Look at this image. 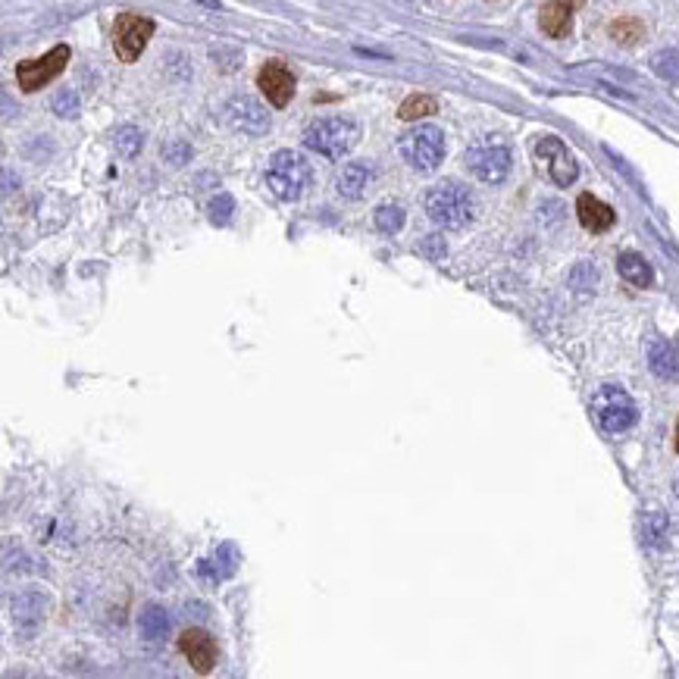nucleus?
<instances>
[{
	"mask_svg": "<svg viewBox=\"0 0 679 679\" xmlns=\"http://www.w3.org/2000/svg\"><path fill=\"white\" fill-rule=\"evenodd\" d=\"M426 213L442 229H464L476 216V201L464 185L442 182L426 194Z\"/></svg>",
	"mask_w": 679,
	"mask_h": 679,
	"instance_id": "1",
	"label": "nucleus"
},
{
	"mask_svg": "<svg viewBox=\"0 0 679 679\" xmlns=\"http://www.w3.org/2000/svg\"><path fill=\"white\" fill-rule=\"evenodd\" d=\"M360 138V129L354 119H345V116H326V119H317L313 126H307L304 132V144L310 151H317L329 160H338L345 157L354 144Z\"/></svg>",
	"mask_w": 679,
	"mask_h": 679,
	"instance_id": "2",
	"label": "nucleus"
},
{
	"mask_svg": "<svg viewBox=\"0 0 679 679\" xmlns=\"http://www.w3.org/2000/svg\"><path fill=\"white\" fill-rule=\"evenodd\" d=\"M310 182V166L295 151H276L266 166V185L279 201H298Z\"/></svg>",
	"mask_w": 679,
	"mask_h": 679,
	"instance_id": "3",
	"label": "nucleus"
},
{
	"mask_svg": "<svg viewBox=\"0 0 679 679\" xmlns=\"http://www.w3.org/2000/svg\"><path fill=\"white\" fill-rule=\"evenodd\" d=\"M592 414L598 420V426L611 435H620L626 429H633L639 420L636 401L629 398L620 385H601L595 398H592Z\"/></svg>",
	"mask_w": 679,
	"mask_h": 679,
	"instance_id": "4",
	"label": "nucleus"
},
{
	"mask_svg": "<svg viewBox=\"0 0 679 679\" xmlns=\"http://www.w3.org/2000/svg\"><path fill=\"white\" fill-rule=\"evenodd\" d=\"M398 151L410 166L420 169V173H432V169L445 160V135L435 126H417L401 135Z\"/></svg>",
	"mask_w": 679,
	"mask_h": 679,
	"instance_id": "5",
	"label": "nucleus"
},
{
	"mask_svg": "<svg viewBox=\"0 0 679 679\" xmlns=\"http://www.w3.org/2000/svg\"><path fill=\"white\" fill-rule=\"evenodd\" d=\"M151 38H154V19H148V16L123 13L113 26V47H116V57L123 63H135Z\"/></svg>",
	"mask_w": 679,
	"mask_h": 679,
	"instance_id": "6",
	"label": "nucleus"
},
{
	"mask_svg": "<svg viewBox=\"0 0 679 679\" xmlns=\"http://www.w3.org/2000/svg\"><path fill=\"white\" fill-rule=\"evenodd\" d=\"M536 160L542 163L545 169V176L554 182V185H573L576 176H579V166H576V157L570 154V148L561 141V138H554V135H545L539 138L536 144Z\"/></svg>",
	"mask_w": 679,
	"mask_h": 679,
	"instance_id": "7",
	"label": "nucleus"
},
{
	"mask_svg": "<svg viewBox=\"0 0 679 679\" xmlns=\"http://www.w3.org/2000/svg\"><path fill=\"white\" fill-rule=\"evenodd\" d=\"M69 57H72L69 47L66 44H57L54 51L44 54L41 60H22L16 66V82H19V88L26 91V94L38 91L41 85H47L51 79L60 76V72L66 69V63H69Z\"/></svg>",
	"mask_w": 679,
	"mask_h": 679,
	"instance_id": "8",
	"label": "nucleus"
},
{
	"mask_svg": "<svg viewBox=\"0 0 679 679\" xmlns=\"http://www.w3.org/2000/svg\"><path fill=\"white\" fill-rule=\"evenodd\" d=\"M467 169L485 185H498L511 173V151L504 144H479L467 151Z\"/></svg>",
	"mask_w": 679,
	"mask_h": 679,
	"instance_id": "9",
	"label": "nucleus"
},
{
	"mask_svg": "<svg viewBox=\"0 0 679 679\" xmlns=\"http://www.w3.org/2000/svg\"><path fill=\"white\" fill-rule=\"evenodd\" d=\"M257 85L263 91V97L270 101L273 107H288V101L295 97V76H291V69L282 63H266L257 72Z\"/></svg>",
	"mask_w": 679,
	"mask_h": 679,
	"instance_id": "10",
	"label": "nucleus"
},
{
	"mask_svg": "<svg viewBox=\"0 0 679 679\" xmlns=\"http://www.w3.org/2000/svg\"><path fill=\"white\" fill-rule=\"evenodd\" d=\"M226 119L232 123V129L248 132V135L270 132V116H266V110L254 101V97H232L226 107Z\"/></svg>",
	"mask_w": 679,
	"mask_h": 679,
	"instance_id": "11",
	"label": "nucleus"
},
{
	"mask_svg": "<svg viewBox=\"0 0 679 679\" xmlns=\"http://www.w3.org/2000/svg\"><path fill=\"white\" fill-rule=\"evenodd\" d=\"M179 651L198 673H210L216 667V642L204 633V629H185L179 639Z\"/></svg>",
	"mask_w": 679,
	"mask_h": 679,
	"instance_id": "12",
	"label": "nucleus"
},
{
	"mask_svg": "<svg viewBox=\"0 0 679 679\" xmlns=\"http://www.w3.org/2000/svg\"><path fill=\"white\" fill-rule=\"evenodd\" d=\"M576 216H579V223L582 229H589V232H608L614 226V210L598 201L595 194H579V201H576Z\"/></svg>",
	"mask_w": 679,
	"mask_h": 679,
	"instance_id": "13",
	"label": "nucleus"
},
{
	"mask_svg": "<svg viewBox=\"0 0 679 679\" xmlns=\"http://www.w3.org/2000/svg\"><path fill=\"white\" fill-rule=\"evenodd\" d=\"M582 7V0H551V4L542 7V32L551 38H564L573 26V10Z\"/></svg>",
	"mask_w": 679,
	"mask_h": 679,
	"instance_id": "14",
	"label": "nucleus"
},
{
	"mask_svg": "<svg viewBox=\"0 0 679 679\" xmlns=\"http://www.w3.org/2000/svg\"><path fill=\"white\" fill-rule=\"evenodd\" d=\"M648 367L654 376L667 382L679 379V351L667 342V338H651L648 342Z\"/></svg>",
	"mask_w": 679,
	"mask_h": 679,
	"instance_id": "15",
	"label": "nucleus"
},
{
	"mask_svg": "<svg viewBox=\"0 0 679 679\" xmlns=\"http://www.w3.org/2000/svg\"><path fill=\"white\" fill-rule=\"evenodd\" d=\"M370 179H373V169L367 163H348L342 173H338L335 188H338V194H342V198L360 201L363 194H367V188H370Z\"/></svg>",
	"mask_w": 679,
	"mask_h": 679,
	"instance_id": "16",
	"label": "nucleus"
},
{
	"mask_svg": "<svg viewBox=\"0 0 679 679\" xmlns=\"http://www.w3.org/2000/svg\"><path fill=\"white\" fill-rule=\"evenodd\" d=\"M617 270H620V276H623L629 285H636V288H648L651 279H654L648 260H645L642 254H636V251H623V254L617 257Z\"/></svg>",
	"mask_w": 679,
	"mask_h": 679,
	"instance_id": "17",
	"label": "nucleus"
},
{
	"mask_svg": "<svg viewBox=\"0 0 679 679\" xmlns=\"http://www.w3.org/2000/svg\"><path fill=\"white\" fill-rule=\"evenodd\" d=\"M235 564H238V551L232 545H223V548H216L213 557H207V561H201L198 573L210 582H220L226 576L235 573Z\"/></svg>",
	"mask_w": 679,
	"mask_h": 679,
	"instance_id": "18",
	"label": "nucleus"
},
{
	"mask_svg": "<svg viewBox=\"0 0 679 679\" xmlns=\"http://www.w3.org/2000/svg\"><path fill=\"white\" fill-rule=\"evenodd\" d=\"M138 629H141V636L148 639V642H160L166 639L169 633V617L163 608H157V604H151V608H144L141 620H138Z\"/></svg>",
	"mask_w": 679,
	"mask_h": 679,
	"instance_id": "19",
	"label": "nucleus"
},
{
	"mask_svg": "<svg viewBox=\"0 0 679 679\" xmlns=\"http://www.w3.org/2000/svg\"><path fill=\"white\" fill-rule=\"evenodd\" d=\"M435 110H439V101H435V97H429V94H410L407 101L401 104V110H398V116L401 119H423V116H432Z\"/></svg>",
	"mask_w": 679,
	"mask_h": 679,
	"instance_id": "20",
	"label": "nucleus"
},
{
	"mask_svg": "<svg viewBox=\"0 0 679 679\" xmlns=\"http://www.w3.org/2000/svg\"><path fill=\"white\" fill-rule=\"evenodd\" d=\"M376 229L379 232H385V235H395V232H401V226H404V210L398 207V204H382L379 210H376Z\"/></svg>",
	"mask_w": 679,
	"mask_h": 679,
	"instance_id": "21",
	"label": "nucleus"
},
{
	"mask_svg": "<svg viewBox=\"0 0 679 679\" xmlns=\"http://www.w3.org/2000/svg\"><path fill=\"white\" fill-rule=\"evenodd\" d=\"M651 66H654V72H658L661 79L679 82V51H661V54H654Z\"/></svg>",
	"mask_w": 679,
	"mask_h": 679,
	"instance_id": "22",
	"label": "nucleus"
},
{
	"mask_svg": "<svg viewBox=\"0 0 679 679\" xmlns=\"http://www.w3.org/2000/svg\"><path fill=\"white\" fill-rule=\"evenodd\" d=\"M642 35H645V29H642L639 19H617L611 26V38L620 41V44H636Z\"/></svg>",
	"mask_w": 679,
	"mask_h": 679,
	"instance_id": "23",
	"label": "nucleus"
},
{
	"mask_svg": "<svg viewBox=\"0 0 679 679\" xmlns=\"http://www.w3.org/2000/svg\"><path fill=\"white\" fill-rule=\"evenodd\" d=\"M141 148V132L132 129V126H123L116 132V151L123 154V157H135Z\"/></svg>",
	"mask_w": 679,
	"mask_h": 679,
	"instance_id": "24",
	"label": "nucleus"
},
{
	"mask_svg": "<svg viewBox=\"0 0 679 679\" xmlns=\"http://www.w3.org/2000/svg\"><path fill=\"white\" fill-rule=\"evenodd\" d=\"M232 210H235V201L229 198V194H220V198H213V201H210V220H213L216 226H226V223H229V216H232Z\"/></svg>",
	"mask_w": 679,
	"mask_h": 679,
	"instance_id": "25",
	"label": "nucleus"
},
{
	"mask_svg": "<svg viewBox=\"0 0 679 679\" xmlns=\"http://www.w3.org/2000/svg\"><path fill=\"white\" fill-rule=\"evenodd\" d=\"M54 113L57 116H79V97H76V91H60L54 97Z\"/></svg>",
	"mask_w": 679,
	"mask_h": 679,
	"instance_id": "26",
	"label": "nucleus"
},
{
	"mask_svg": "<svg viewBox=\"0 0 679 679\" xmlns=\"http://www.w3.org/2000/svg\"><path fill=\"white\" fill-rule=\"evenodd\" d=\"M676 451H679V426H676Z\"/></svg>",
	"mask_w": 679,
	"mask_h": 679,
	"instance_id": "27",
	"label": "nucleus"
},
{
	"mask_svg": "<svg viewBox=\"0 0 679 679\" xmlns=\"http://www.w3.org/2000/svg\"><path fill=\"white\" fill-rule=\"evenodd\" d=\"M676 498H679V479H676Z\"/></svg>",
	"mask_w": 679,
	"mask_h": 679,
	"instance_id": "28",
	"label": "nucleus"
}]
</instances>
